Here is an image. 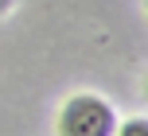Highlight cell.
<instances>
[{
	"label": "cell",
	"mask_w": 148,
	"mask_h": 136,
	"mask_svg": "<svg viewBox=\"0 0 148 136\" xmlns=\"http://www.w3.org/2000/svg\"><path fill=\"white\" fill-rule=\"evenodd\" d=\"M117 113L97 93H74L59 109V136H113Z\"/></svg>",
	"instance_id": "cell-1"
},
{
	"label": "cell",
	"mask_w": 148,
	"mask_h": 136,
	"mask_svg": "<svg viewBox=\"0 0 148 136\" xmlns=\"http://www.w3.org/2000/svg\"><path fill=\"white\" fill-rule=\"evenodd\" d=\"M113 136H148V121L144 117H133V121H117V132Z\"/></svg>",
	"instance_id": "cell-2"
},
{
	"label": "cell",
	"mask_w": 148,
	"mask_h": 136,
	"mask_svg": "<svg viewBox=\"0 0 148 136\" xmlns=\"http://www.w3.org/2000/svg\"><path fill=\"white\" fill-rule=\"evenodd\" d=\"M12 4H16V0H0V16H4V12H8Z\"/></svg>",
	"instance_id": "cell-3"
}]
</instances>
